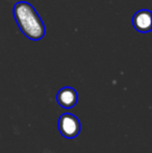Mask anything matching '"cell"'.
<instances>
[{
	"mask_svg": "<svg viewBox=\"0 0 152 153\" xmlns=\"http://www.w3.org/2000/svg\"><path fill=\"white\" fill-rule=\"evenodd\" d=\"M13 13L19 29L26 38L39 41L45 36L46 28L44 22L30 3L26 1L17 2Z\"/></svg>",
	"mask_w": 152,
	"mask_h": 153,
	"instance_id": "cell-1",
	"label": "cell"
},
{
	"mask_svg": "<svg viewBox=\"0 0 152 153\" xmlns=\"http://www.w3.org/2000/svg\"><path fill=\"white\" fill-rule=\"evenodd\" d=\"M57 127L63 137L66 139H74L80 132V121L77 117L69 113H65L59 118Z\"/></svg>",
	"mask_w": 152,
	"mask_h": 153,
	"instance_id": "cell-2",
	"label": "cell"
},
{
	"mask_svg": "<svg viewBox=\"0 0 152 153\" xmlns=\"http://www.w3.org/2000/svg\"><path fill=\"white\" fill-rule=\"evenodd\" d=\"M56 100L57 103L64 108H72L77 103L78 94L73 88L65 87L57 92Z\"/></svg>",
	"mask_w": 152,
	"mask_h": 153,
	"instance_id": "cell-4",
	"label": "cell"
},
{
	"mask_svg": "<svg viewBox=\"0 0 152 153\" xmlns=\"http://www.w3.org/2000/svg\"><path fill=\"white\" fill-rule=\"evenodd\" d=\"M133 27L140 32H149L151 30L152 15L148 10H140L133 15L132 18Z\"/></svg>",
	"mask_w": 152,
	"mask_h": 153,
	"instance_id": "cell-3",
	"label": "cell"
}]
</instances>
